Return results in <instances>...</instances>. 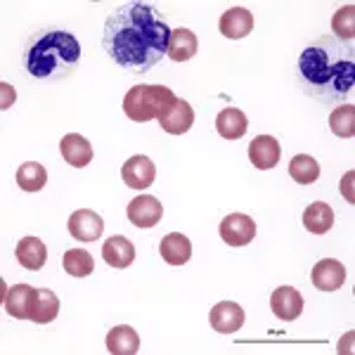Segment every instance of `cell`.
<instances>
[{"label": "cell", "mask_w": 355, "mask_h": 355, "mask_svg": "<svg viewBox=\"0 0 355 355\" xmlns=\"http://www.w3.org/2000/svg\"><path fill=\"white\" fill-rule=\"evenodd\" d=\"M171 26L152 5L123 3L102 26V48L114 64L147 73L168 53Z\"/></svg>", "instance_id": "6da1fadb"}, {"label": "cell", "mask_w": 355, "mask_h": 355, "mask_svg": "<svg viewBox=\"0 0 355 355\" xmlns=\"http://www.w3.org/2000/svg\"><path fill=\"white\" fill-rule=\"evenodd\" d=\"M296 78L306 95L320 102H351L355 90L353 43L336 41L331 33L308 43L299 62Z\"/></svg>", "instance_id": "7a4b0ae2"}, {"label": "cell", "mask_w": 355, "mask_h": 355, "mask_svg": "<svg viewBox=\"0 0 355 355\" xmlns=\"http://www.w3.org/2000/svg\"><path fill=\"white\" fill-rule=\"evenodd\" d=\"M81 43L60 26H41L26 38L21 67L41 83L64 81L81 64Z\"/></svg>", "instance_id": "3957f363"}, {"label": "cell", "mask_w": 355, "mask_h": 355, "mask_svg": "<svg viewBox=\"0 0 355 355\" xmlns=\"http://www.w3.org/2000/svg\"><path fill=\"white\" fill-rule=\"evenodd\" d=\"M178 100L173 90L166 85H135L123 97V112L130 121H154Z\"/></svg>", "instance_id": "277c9868"}, {"label": "cell", "mask_w": 355, "mask_h": 355, "mask_svg": "<svg viewBox=\"0 0 355 355\" xmlns=\"http://www.w3.org/2000/svg\"><path fill=\"white\" fill-rule=\"evenodd\" d=\"M125 216H128V220L133 223L135 227L147 230V227H154L164 218V206L157 197H152V194H140V197H135L133 202L128 204Z\"/></svg>", "instance_id": "5b68a950"}, {"label": "cell", "mask_w": 355, "mask_h": 355, "mask_svg": "<svg viewBox=\"0 0 355 355\" xmlns=\"http://www.w3.org/2000/svg\"><path fill=\"white\" fill-rule=\"evenodd\" d=\"M220 237L230 246H246L256 237V223L246 214H230L220 223Z\"/></svg>", "instance_id": "8992f818"}, {"label": "cell", "mask_w": 355, "mask_h": 355, "mask_svg": "<svg viewBox=\"0 0 355 355\" xmlns=\"http://www.w3.org/2000/svg\"><path fill=\"white\" fill-rule=\"evenodd\" d=\"M69 232L78 242H97L105 232V220L90 209H78L69 216Z\"/></svg>", "instance_id": "52a82bcc"}, {"label": "cell", "mask_w": 355, "mask_h": 355, "mask_svg": "<svg viewBox=\"0 0 355 355\" xmlns=\"http://www.w3.org/2000/svg\"><path fill=\"white\" fill-rule=\"evenodd\" d=\"M36 301H38V289L28 287V284H15L5 294V311H8L10 318L31 320L33 311H36Z\"/></svg>", "instance_id": "ba28073f"}, {"label": "cell", "mask_w": 355, "mask_h": 355, "mask_svg": "<svg viewBox=\"0 0 355 355\" xmlns=\"http://www.w3.org/2000/svg\"><path fill=\"white\" fill-rule=\"evenodd\" d=\"M121 178L130 190H147L154 182V178H157V166L152 164L150 157L137 154V157H130L128 162L123 164Z\"/></svg>", "instance_id": "9c48e42d"}, {"label": "cell", "mask_w": 355, "mask_h": 355, "mask_svg": "<svg viewBox=\"0 0 355 355\" xmlns=\"http://www.w3.org/2000/svg\"><path fill=\"white\" fill-rule=\"evenodd\" d=\"M209 322H211V327L216 331H220V334H234V331H239L244 324V311H242V306L234 301H220L211 308Z\"/></svg>", "instance_id": "30bf717a"}, {"label": "cell", "mask_w": 355, "mask_h": 355, "mask_svg": "<svg viewBox=\"0 0 355 355\" xmlns=\"http://www.w3.org/2000/svg\"><path fill=\"white\" fill-rule=\"evenodd\" d=\"M159 123L168 135H185L194 123V110L190 107V102L178 100L159 116Z\"/></svg>", "instance_id": "8fae6325"}, {"label": "cell", "mask_w": 355, "mask_h": 355, "mask_svg": "<svg viewBox=\"0 0 355 355\" xmlns=\"http://www.w3.org/2000/svg\"><path fill=\"white\" fill-rule=\"evenodd\" d=\"M279 142L272 135H259L251 140L249 145V162L256 166L259 171H270L279 162Z\"/></svg>", "instance_id": "7c38bea8"}, {"label": "cell", "mask_w": 355, "mask_h": 355, "mask_svg": "<svg viewBox=\"0 0 355 355\" xmlns=\"http://www.w3.org/2000/svg\"><path fill=\"white\" fill-rule=\"evenodd\" d=\"M346 282V268L334 259H322L313 268V284L320 291H336Z\"/></svg>", "instance_id": "4fadbf2b"}, {"label": "cell", "mask_w": 355, "mask_h": 355, "mask_svg": "<svg viewBox=\"0 0 355 355\" xmlns=\"http://www.w3.org/2000/svg\"><path fill=\"white\" fill-rule=\"evenodd\" d=\"M270 308L279 320L291 322V320H296L303 313V296L294 287H279L272 291Z\"/></svg>", "instance_id": "5bb4252c"}, {"label": "cell", "mask_w": 355, "mask_h": 355, "mask_svg": "<svg viewBox=\"0 0 355 355\" xmlns=\"http://www.w3.org/2000/svg\"><path fill=\"white\" fill-rule=\"evenodd\" d=\"M254 31V15L246 8H230L220 17V33L230 41L246 38Z\"/></svg>", "instance_id": "9a60e30c"}, {"label": "cell", "mask_w": 355, "mask_h": 355, "mask_svg": "<svg viewBox=\"0 0 355 355\" xmlns=\"http://www.w3.org/2000/svg\"><path fill=\"white\" fill-rule=\"evenodd\" d=\"M60 152L64 157V162L73 168H83L93 162V145L78 133H69L62 137L60 142Z\"/></svg>", "instance_id": "2e32d148"}, {"label": "cell", "mask_w": 355, "mask_h": 355, "mask_svg": "<svg viewBox=\"0 0 355 355\" xmlns=\"http://www.w3.org/2000/svg\"><path fill=\"white\" fill-rule=\"evenodd\" d=\"M15 254L21 268H26V270H31V272H38L45 266V261H48V246L38 237H24V239H19Z\"/></svg>", "instance_id": "e0dca14e"}, {"label": "cell", "mask_w": 355, "mask_h": 355, "mask_svg": "<svg viewBox=\"0 0 355 355\" xmlns=\"http://www.w3.org/2000/svg\"><path fill=\"white\" fill-rule=\"evenodd\" d=\"M102 259L107 261V266L123 270V268H128L135 261V246L125 237H121V234H114V237H110L102 244Z\"/></svg>", "instance_id": "ac0fdd59"}, {"label": "cell", "mask_w": 355, "mask_h": 355, "mask_svg": "<svg viewBox=\"0 0 355 355\" xmlns=\"http://www.w3.org/2000/svg\"><path fill=\"white\" fill-rule=\"evenodd\" d=\"M159 251H162V259L168 263V266H185V263L192 259V242L185 234L171 232L162 239Z\"/></svg>", "instance_id": "d6986e66"}, {"label": "cell", "mask_w": 355, "mask_h": 355, "mask_svg": "<svg viewBox=\"0 0 355 355\" xmlns=\"http://www.w3.org/2000/svg\"><path fill=\"white\" fill-rule=\"evenodd\" d=\"M199 50V41L197 36L190 31V28H173L171 31V41H168V55L173 62H190Z\"/></svg>", "instance_id": "ffe728a7"}, {"label": "cell", "mask_w": 355, "mask_h": 355, "mask_svg": "<svg viewBox=\"0 0 355 355\" xmlns=\"http://www.w3.org/2000/svg\"><path fill=\"white\" fill-rule=\"evenodd\" d=\"M303 225L311 234H327L334 225V211L324 202H313L303 211Z\"/></svg>", "instance_id": "44dd1931"}, {"label": "cell", "mask_w": 355, "mask_h": 355, "mask_svg": "<svg viewBox=\"0 0 355 355\" xmlns=\"http://www.w3.org/2000/svg\"><path fill=\"white\" fill-rule=\"evenodd\" d=\"M107 348L114 355H133L140 351V336L128 324H119L107 334Z\"/></svg>", "instance_id": "7402d4cb"}, {"label": "cell", "mask_w": 355, "mask_h": 355, "mask_svg": "<svg viewBox=\"0 0 355 355\" xmlns=\"http://www.w3.org/2000/svg\"><path fill=\"white\" fill-rule=\"evenodd\" d=\"M216 128H218V133L225 137V140H239L246 128H249V121H246V114L234 110V107H227V110H223L218 114V119H216Z\"/></svg>", "instance_id": "603a6c76"}, {"label": "cell", "mask_w": 355, "mask_h": 355, "mask_svg": "<svg viewBox=\"0 0 355 355\" xmlns=\"http://www.w3.org/2000/svg\"><path fill=\"white\" fill-rule=\"evenodd\" d=\"M48 182V171H45L43 164L38 162H26L17 168V185L24 192H38L45 187Z\"/></svg>", "instance_id": "cb8c5ba5"}, {"label": "cell", "mask_w": 355, "mask_h": 355, "mask_svg": "<svg viewBox=\"0 0 355 355\" xmlns=\"http://www.w3.org/2000/svg\"><path fill=\"white\" fill-rule=\"evenodd\" d=\"M289 175L294 178L299 185H313L320 178V164L315 162L311 154H296L289 162Z\"/></svg>", "instance_id": "d4e9b609"}, {"label": "cell", "mask_w": 355, "mask_h": 355, "mask_svg": "<svg viewBox=\"0 0 355 355\" xmlns=\"http://www.w3.org/2000/svg\"><path fill=\"white\" fill-rule=\"evenodd\" d=\"M329 128L336 137H346V140H351V137L355 135V107H353V102L336 107V110L329 114Z\"/></svg>", "instance_id": "484cf974"}, {"label": "cell", "mask_w": 355, "mask_h": 355, "mask_svg": "<svg viewBox=\"0 0 355 355\" xmlns=\"http://www.w3.org/2000/svg\"><path fill=\"white\" fill-rule=\"evenodd\" d=\"M62 266H64V272H69L71 277H88L95 268V261L85 249H69L64 259H62Z\"/></svg>", "instance_id": "4316f807"}, {"label": "cell", "mask_w": 355, "mask_h": 355, "mask_svg": "<svg viewBox=\"0 0 355 355\" xmlns=\"http://www.w3.org/2000/svg\"><path fill=\"white\" fill-rule=\"evenodd\" d=\"M60 315V299L55 296V291L50 289H38V301L36 311H33V322L36 324H50Z\"/></svg>", "instance_id": "83f0119b"}, {"label": "cell", "mask_w": 355, "mask_h": 355, "mask_svg": "<svg viewBox=\"0 0 355 355\" xmlns=\"http://www.w3.org/2000/svg\"><path fill=\"white\" fill-rule=\"evenodd\" d=\"M353 17H355V5H343L339 12L334 15L331 19V36L341 43H353V36H355V28H353Z\"/></svg>", "instance_id": "f1b7e54d"}, {"label": "cell", "mask_w": 355, "mask_h": 355, "mask_svg": "<svg viewBox=\"0 0 355 355\" xmlns=\"http://www.w3.org/2000/svg\"><path fill=\"white\" fill-rule=\"evenodd\" d=\"M353 178H355V173H353V171H348V173L343 175V180H341V194H343V199H346L348 204L355 202V197H353Z\"/></svg>", "instance_id": "f546056e"}, {"label": "cell", "mask_w": 355, "mask_h": 355, "mask_svg": "<svg viewBox=\"0 0 355 355\" xmlns=\"http://www.w3.org/2000/svg\"><path fill=\"white\" fill-rule=\"evenodd\" d=\"M0 90H3V102H0V107L8 110L15 102V90H12V85H8V83H0Z\"/></svg>", "instance_id": "4dcf8cb0"}]
</instances>
